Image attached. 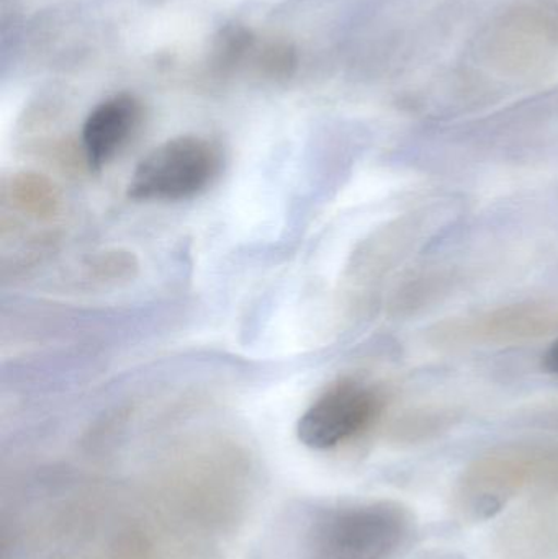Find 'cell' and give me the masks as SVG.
Returning <instances> with one entry per match:
<instances>
[{
  "label": "cell",
  "instance_id": "obj_1",
  "mask_svg": "<svg viewBox=\"0 0 558 559\" xmlns=\"http://www.w3.org/2000/svg\"><path fill=\"white\" fill-rule=\"evenodd\" d=\"M405 532V515L389 502L333 509L308 528L304 559H385Z\"/></svg>",
  "mask_w": 558,
  "mask_h": 559
},
{
  "label": "cell",
  "instance_id": "obj_2",
  "mask_svg": "<svg viewBox=\"0 0 558 559\" xmlns=\"http://www.w3.org/2000/svg\"><path fill=\"white\" fill-rule=\"evenodd\" d=\"M222 153L212 141L179 136L154 147L134 169L128 186L133 200L177 202L212 186L222 170Z\"/></svg>",
  "mask_w": 558,
  "mask_h": 559
},
{
  "label": "cell",
  "instance_id": "obj_3",
  "mask_svg": "<svg viewBox=\"0 0 558 559\" xmlns=\"http://www.w3.org/2000/svg\"><path fill=\"white\" fill-rule=\"evenodd\" d=\"M380 407L382 400L373 388L343 378L305 411L298 420V439L313 450L333 449L369 427Z\"/></svg>",
  "mask_w": 558,
  "mask_h": 559
},
{
  "label": "cell",
  "instance_id": "obj_4",
  "mask_svg": "<svg viewBox=\"0 0 558 559\" xmlns=\"http://www.w3.org/2000/svg\"><path fill=\"white\" fill-rule=\"evenodd\" d=\"M141 120V105L133 95L121 94L94 108L82 128L85 157L100 169L128 143Z\"/></svg>",
  "mask_w": 558,
  "mask_h": 559
},
{
  "label": "cell",
  "instance_id": "obj_5",
  "mask_svg": "<svg viewBox=\"0 0 558 559\" xmlns=\"http://www.w3.org/2000/svg\"><path fill=\"white\" fill-rule=\"evenodd\" d=\"M549 319L531 308L504 309L494 312L487 318L475 319L468 324L467 331H461L465 335H474L475 338L485 341H504V338L527 337L539 334L541 329L546 328Z\"/></svg>",
  "mask_w": 558,
  "mask_h": 559
},
{
  "label": "cell",
  "instance_id": "obj_6",
  "mask_svg": "<svg viewBox=\"0 0 558 559\" xmlns=\"http://www.w3.org/2000/svg\"><path fill=\"white\" fill-rule=\"evenodd\" d=\"M256 64H258L259 71L268 72L271 75L290 74L292 69L295 68V55L288 46L271 45L261 49Z\"/></svg>",
  "mask_w": 558,
  "mask_h": 559
},
{
  "label": "cell",
  "instance_id": "obj_7",
  "mask_svg": "<svg viewBox=\"0 0 558 559\" xmlns=\"http://www.w3.org/2000/svg\"><path fill=\"white\" fill-rule=\"evenodd\" d=\"M19 192V200L26 206V209L36 210V212H45L51 210L55 197H52L51 189L39 179L35 177H26L23 182L16 187Z\"/></svg>",
  "mask_w": 558,
  "mask_h": 559
},
{
  "label": "cell",
  "instance_id": "obj_8",
  "mask_svg": "<svg viewBox=\"0 0 558 559\" xmlns=\"http://www.w3.org/2000/svg\"><path fill=\"white\" fill-rule=\"evenodd\" d=\"M500 508L501 504L497 501V499L487 496V498H484L480 502H478L477 514L484 519L494 518V515L500 511Z\"/></svg>",
  "mask_w": 558,
  "mask_h": 559
},
{
  "label": "cell",
  "instance_id": "obj_9",
  "mask_svg": "<svg viewBox=\"0 0 558 559\" xmlns=\"http://www.w3.org/2000/svg\"><path fill=\"white\" fill-rule=\"evenodd\" d=\"M543 365L549 373L558 374V338L544 355Z\"/></svg>",
  "mask_w": 558,
  "mask_h": 559
}]
</instances>
